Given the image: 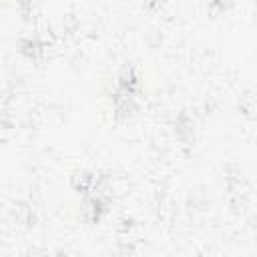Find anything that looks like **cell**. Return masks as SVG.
Listing matches in <instances>:
<instances>
[{
  "label": "cell",
  "mask_w": 257,
  "mask_h": 257,
  "mask_svg": "<svg viewBox=\"0 0 257 257\" xmlns=\"http://www.w3.org/2000/svg\"><path fill=\"white\" fill-rule=\"evenodd\" d=\"M137 88H139V74H137L135 66L126 64V66L118 72V78H116V90L135 96Z\"/></svg>",
  "instance_id": "4"
},
{
  "label": "cell",
  "mask_w": 257,
  "mask_h": 257,
  "mask_svg": "<svg viewBox=\"0 0 257 257\" xmlns=\"http://www.w3.org/2000/svg\"><path fill=\"white\" fill-rule=\"evenodd\" d=\"M104 213H106V201L104 199H100L94 193L84 197V201H82V215H84V219L88 223H98Z\"/></svg>",
  "instance_id": "1"
},
{
  "label": "cell",
  "mask_w": 257,
  "mask_h": 257,
  "mask_svg": "<svg viewBox=\"0 0 257 257\" xmlns=\"http://www.w3.org/2000/svg\"><path fill=\"white\" fill-rule=\"evenodd\" d=\"M112 104H114V118L116 120H128L137 112V102H135V96H131V94L114 90Z\"/></svg>",
  "instance_id": "2"
},
{
  "label": "cell",
  "mask_w": 257,
  "mask_h": 257,
  "mask_svg": "<svg viewBox=\"0 0 257 257\" xmlns=\"http://www.w3.org/2000/svg\"><path fill=\"white\" fill-rule=\"evenodd\" d=\"M94 185H96V173H92V171H76L70 177L72 191L74 193H80L84 197L94 191Z\"/></svg>",
  "instance_id": "3"
},
{
  "label": "cell",
  "mask_w": 257,
  "mask_h": 257,
  "mask_svg": "<svg viewBox=\"0 0 257 257\" xmlns=\"http://www.w3.org/2000/svg\"><path fill=\"white\" fill-rule=\"evenodd\" d=\"M20 54L26 56L28 60H38L44 54V44L36 36H24L20 40Z\"/></svg>",
  "instance_id": "5"
}]
</instances>
